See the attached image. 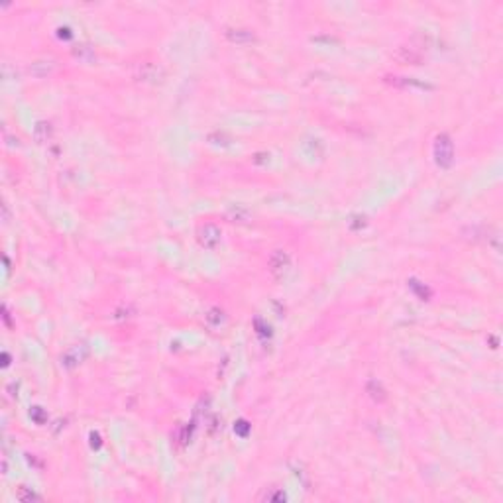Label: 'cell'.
<instances>
[{
    "label": "cell",
    "mask_w": 503,
    "mask_h": 503,
    "mask_svg": "<svg viewBox=\"0 0 503 503\" xmlns=\"http://www.w3.org/2000/svg\"><path fill=\"white\" fill-rule=\"evenodd\" d=\"M132 77L142 85H157L163 81L165 71L156 61H140L132 69Z\"/></svg>",
    "instance_id": "obj_1"
},
{
    "label": "cell",
    "mask_w": 503,
    "mask_h": 503,
    "mask_svg": "<svg viewBox=\"0 0 503 503\" xmlns=\"http://www.w3.org/2000/svg\"><path fill=\"white\" fill-rule=\"evenodd\" d=\"M435 159L440 167H450L452 165V161H454V144H452L450 136L446 134L436 136Z\"/></svg>",
    "instance_id": "obj_2"
},
{
    "label": "cell",
    "mask_w": 503,
    "mask_h": 503,
    "mask_svg": "<svg viewBox=\"0 0 503 503\" xmlns=\"http://www.w3.org/2000/svg\"><path fill=\"white\" fill-rule=\"evenodd\" d=\"M291 268V257L285 250H275L268 259V269L269 273L275 277V280H281Z\"/></svg>",
    "instance_id": "obj_3"
},
{
    "label": "cell",
    "mask_w": 503,
    "mask_h": 503,
    "mask_svg": "<svg viewBox=\"0 0 503 503\" xmlns=\"http://www.w3.org/2000/svg\"><path fill=\"white\" fill-rule=\"evenodd\" d=\"M197 238H199V244L202 248L213 250L220 242V228L214 226V224H202L201 228H199V232H197Z\"/></svg>",
    "instance_id": "obj_4"
},
{
    "label": "cell",
    "mask_w": 503,
    "mask_h": 503,
    "mask_svg": "<svg viewBox=\"0 0 503 503\" xmlns=\"http://www.w3.org/2000/svg\"><path fill=\"white\" fill-rule=\"evenodd\" d=\"M395 57L403 61V63H413V65H419L423 61V51L421 47H413V45H403L397 49Z\"/></svg>",
    "instance_id": "obj_5"
},
{
    "label": "cell",
    "mask_w": 503,
    "mask_h": 503,
    "mask_svg": "<svg viewBox=\"0 0 503 503\" xmlns=\"http://www.w3.org/2000/svg\"><path fill=\"white\" fill-rule=\"evenodd\" d=\"M226 216H228L230 222H248L250 220V211L246 207H242V204H232L228 209Z\"/></svg>",
    "instance_id": "obj_6"
},
{
    "label": "cell",
    "mask_w": 503,
    "mask_h": 503,
    "mask_svg": "<svg viewBox=\"0 0 503 503\" xmlns=\"http://www.w3.org/2000/svg\"><path fill=\"white\" fill-rule=\"evenodd\" d=\"M224 321H226L224 311H222V309H218V307L209 309V311H207V314H204V323L209 324L211 328H218V326H222Z\"/></svg>",
    "instance_id": "obj_7"
},
{
    "label": "cell",
    "mask_w": 503,
    "mask_h": 503,
    "mask_svg": "<svg viewBox=\"0 0 503 503\" xmlns=\"http://www.w3.org/2000/svg\"><path fill=\"white\" fill-rule=\"evenodd\" d=\"M366 392H368V395L376 403H383L385 399H387V392L383 389V385H381L380 381H369L368 387H366Z\"/></svg>",
    "instance_id": "obj_8"
},
{
    "label": "cell",
    "mask_w": 503,
    "mask_h": 503,
    "mask_svg": "<svg viewBox=\"0 0 503 503\" xmlns=\"http://www.w3.org/2000/svg\"><path fill=\"white\" fill-rule=\"evenodd\" d=\"M226 35L234 44H248L254 40V32H250V30H228Z\"/></svg>",
    "instance_id": "obj_9"
},
{
    "label": "cell",
    "mask_w": 503,
    "mask_h": 503,
    "mask_svg": "<svg viewBox=\"0 0 503 503\" xmlns=\"http://www.w3.org/2000/svg\"><path fill=\"white\" fill-rule=\"evenodd\" d=\"M51 69H53L51 61H35V63H32V67H30V73L34 77H47L51 73Z\"/></svg>",
    "instance_id": "obj_10"
},
{
    "label": "cell",
    "mask_w": 503,
    "mask_h": 503,
    "mask_svg": "<svg viewBox=\"0 0 503 503\" xmlns=\"http://www.w3.org/2000/svg\"><path fill=\"white\" fill-rule=\"evenodd\" d=\"M73 53H75V57H77V59L85 61V63H89V61H92V59H95V51H92V47H90V45H77V47L73 49Z\"/></svg>",
    "instance_id": "obj_11"
},
{
    "label": "cell",
    "mask_w": 503,
    "mask_h": 503,
    "mask_svg": "<svg viewBox=\"0 0 503 503\" xmlns=\"http://www.w3.org/2000/svg\"><path fill=\"white\" fill-rule=\"evenodd\" d=\"M34 136L40 144H44V142H47V138L51 136V126H49L47 122H40L38 126H35Z\"/></svg>",
    "instance_id": "obj_12"
},
{
    "label": "cell",
    "mask_w": 503,
    "mask_h": 503,
    "mask_svg": "<svg viewBox=\"0 0 503 503\" xmlns=\"http://www.w3.org/2000/svg\"><path fill=\"white\" fill-rule=\"evenodd\" d=\"M409 287H411L421 299H426V297H429V289H426L425 285H419V281H409Z\"/></svg>",
    "instance_id": "obj_13"
},
{
    "label": "cell",
    "mask_w": 503,
    "mask_h": 503,
    "mask_svg": "<svg viewBox=\"0 0 503 503\" xmlns=\"http://www.w3.org/2000/svg\"><path fill=\"white\" fill-rule=\"evenodd\" d=\"M30 415H32V419H34V421H35V423H38V425H42V423H44V421H45V419H44V411H42L40 407H35V409H34V411H32V413H30Z\"/></svg>",
    "instance_id": "obj_14"
},
{
    "label": "cell",
    "mask_w": 503,
    "mask_h": 503,
    "mask_svg": "<svg viewBox=\"0 0 503 503\" xmlns=\"http://www.w3.org/2000/svg\"><path fill=\"white\" fill-rule=\"evenodd\" d=\"M248 429H250V426H248L246 421H240V423H238V425L234 426V431H238V433H240V435H242V436H246V435H248Z\"/></svg>",
    "instance_id": "obj_15"
}]
</instances>
